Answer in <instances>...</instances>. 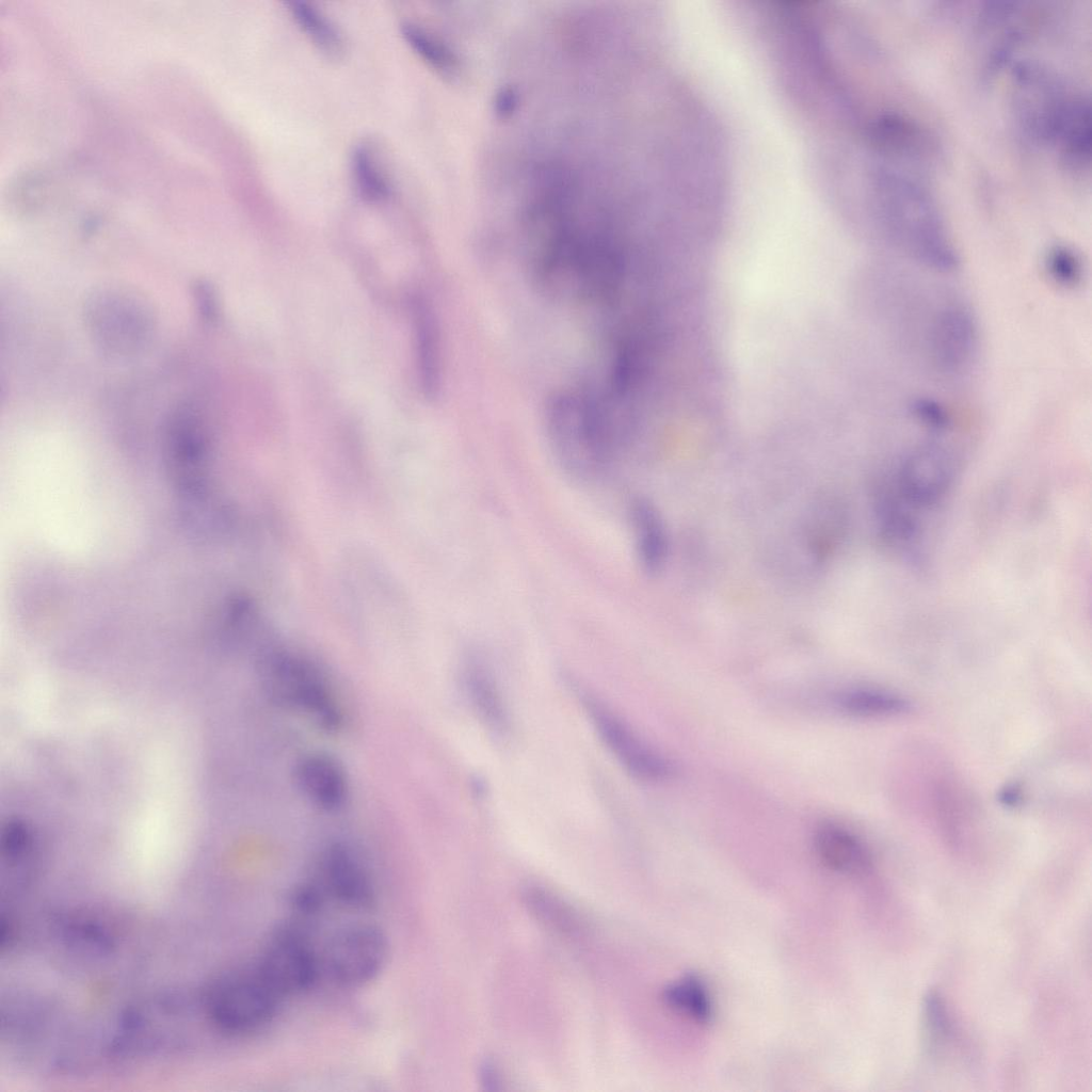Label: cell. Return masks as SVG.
Returning a JSON list of instances; mask_svg holds the SVG:
<instances>
[{
    "label": "cell",
    "instance_id": "1",
    "mask_svg": "<svg viewBox=\"0 0 1092 1092\" xmlns=\"http://www.w3.org/2000/svg\"><path fill=\"white\" fill-rule=\"evenodd\" d=\"M547 436L556 457L572 476L596 478L615 460L621 444L597 398L560 391L545 411Z\"/></svg>",
    "mask_w": 1092,
    "mask_h": 1092
},
{
    "label": "cell",
    "instance_id": "2",
    "mask_svg": "<svg viewBox=\"0 0 1092 1092\" xmlns=\"http://www.w3.org/2000/svg\"><path fill=\"white\" fill-rule=\"evenodd\" d=\"M280 999L256 969L228 974L206 999L198 1044L202 1029L224 1037H239L261 1029L275 1016Z\"/></svg>",
    "mask_w": 1092,
    "mask_h": 1092
},
{
    "label": "cell",
    "instance_id": "3",
    "mask_svg": "<svg viewBox=\"0 0 1092 1092\" xmlns=\"http://www.w3.org/2000/svg\"><path fill=\"white\" fill-rule=\"evenodd\" d=\"M261 680L275 703L310 718L325 730L342 723L341 710L322 675L308 662L284 654L263 660Z\"/></svg>",
    "mask_w": 1092,
    "mask_h": 1092
},
{
    "label": "cell",
    "instance_id": "4",
    "mask_svg": "<svg viewBox=\"0 0 1092 1092\" xmlns=\"http://www.w3.org/2000/svg\"><path fill=\"white\" fill-rule=\"evenodd\" d=\"M86 322L95 342L115 356L133 355L147 343L152 318L145 302L125 290H105L87 302Z\"/></svg>",
    "mask_w": 1092,
    "mask_h": 1092
},
{
    "label": "cell",
    "instance_id": "5",
    "mask_svg": "<svg viewBox=\"0 0 1092 1092\" xmlns=\"http://www.w3.org/2000/svg\"><path fill=\"white\" fill-rule=\"evenodd\" d=\"M255 969L284 998L312 987L319 974V960L296 927L283 925L269 937Z\"/></svg>",
    "mask_w": 1092,
    "mask_h": 1092
},
{
    "label": "cell",
    "instance_id": "6",
    "mask_svg": "<svg viewBox=\"0 0 1092 1092\" xmlns=\"http://www.w3.org/2000/svg\"><path fill=\"white\" fill-rule=\"evenodd\" d=\"M388 943L383 931L369 924L347 926L337 931L324 951L331 977L341 985L362 986L385 966Z\"/></svg>",
    "mask_w": 1092,
    "mask_h": 1092
},
{
    "label": "cell",
    "instance_id": "7",
    "mask_svg": "<svg viewBox=\"0 0 1092 1092\" xmlns=\"http://www.w3.org/2000/svg\"><path fill=\"white\" fill-rule=\"evenodd\" d=\"M583 703L600 739L630 774L643 781L656 782L669 778L674 773L673 764L643 743L607 707L589 696Z\"/></svg>",
    "mask_w": 1092,
    "mask_h": 1092
},
{
    "label": "cell",
    "instance_id": "8",
    "mask_svg": "<svg viewBox=\"0 0 1092 1092\" xmlns=\"http://www.w3.org/2000/svg\"><path fill=\"white\" fill-rule=\"evenodd\" d=\"M929 347L935 364L945 372L965 369L977 352L978 331L970 311L960 303L942 306L929 327Z\"/></svg>",
    "mask_w": 1092,
    "mask_h": 1092
},
{
    "label": "cell",
    "instance_id": "9",
    "mask_svg": "<svg viewBox=\"0 0 1092 1092\" xmlns=\"http://www.w3.org/2000/svg\"><path fill=\"white\" fill-rule=\"evenodd\" d=\"M321 886L338 903L355 910L371 909L376 892L371 877L354 852L341 844L325 849L320 862Z\"/></svg>",
    "mask_w": 1092,
    "mask_h": 1092
},
{
    "label": "cell",
    "instance_id": "10",
    "mask_svg": "<svg viewBox=\"0 0 1092 1092\" xmlns=\"http://www.w3.org/2000/svg\"><path fill=\"white\" fill-rule=\"evenodd\" d=\"M294 780L303 794L324 810H335L348 797V780L342 765L333 756L311 752L294 767Z\"/></svg>",
    "mask_w": 1092,
    "mask_h": 1092
},
{
    "label": "cell",
    "instance_id": "11",
    "mask_svg": "<svg viewBox=\"0 0 1092 1092\" xmlns=\"http://www.w3.org/2000/svg\"><path fill=\"white\" fill-rule=\"evenodd\" d=\"M410 305L421 388L428 398H435L440 389L441 379L437 321L430 304L422 296H413Z\"/></svg>",
    "mask_w": 1092,
    "mask_h": 1092
},
{
    "label": "cell",
    "instance_id": "12",
    "mask_svg": "<svg viewBox=\"0 0 1092 1092\" xmlns=\"http://www.w3.org/2000/svg\"><path fill=\"white\" fill-rule=\"evenodd\" d=\"M637 556L648 573L659 572L668 556V534L664 523L653 503L635 499L628 510Z\"/></svg>",
    "mask_w": 1092,
    "mask_h": 1092
},
{
    "label": "cell",
    "instance_id": "13",
    "mask_svg": "<svg viewBox=\"0 0 1092 1092\" xmlns=\"http://www.w3.org/2000/svg\"><path fill=\"white\" fill-rule=\"evenodd\" d=\"M814 848L821 863L834 871L856 874L870 866L864 844L838 824L820 825L815 832Z\"/></svg>",
    "mask_w": 1092,
    "mask_h": 1092
},
{
    "label": "cell",
    "instance_id": "14",
    "mask_svg": "<svg viewBox=\"0 0 1092 1092\" xmlns=\"http://www.w3.org/2000/svg\"><path fill=\"white\" fill-rule=\"evenodd\" d=\"M463 680L467 695L481 720L497 733L508 729L509 718L494 676L478 655L465 661Z\"/></svg>",
    "mask_w": 1092,
    "mask_h": 1092
},
{
    "label": "cell",
    "instance_id": "15",
    "mask_svg": "<svg viewBox=\"0 0 1092 1092\" xmlns=\"http://www.w3.org/2000/svg\"><path fill=\"white\" fill-rule=\"evenodd\" d=\"M836 707L850 716L874 718L902 714L912 709L905 697L874 688H851L835 696Z\"/></svg>",
    "mask_w": 1092,
    "mask_h": 1092
},
{
    "label": "cell",
    "instance_id": "16",
    "mask_svg": "<svg viewBox=\"0 0 1092 1092\" xmlns=\"http://www.w3.org/2000/svg\"><path fill=\"white\" fill-rule=\"evenodd\" d=\"M663 1000L674 1011L700 1024L709 1023L712 1017L709 993L697 977L686 976L669 984Z\"/></svg>",
    "mask_w": 1092,
    "mask_h": 1092
},
{
    "label": "cell",
    "instance_id": "17",
    "mask_svg": "<svg viewBox=\"0 0 1092 1092\" xmlns=\"http://www.w3.org/2000/svg\"><path fill=\"white\" fill-rule=\"evenodd\" d=\"M352 173L358 192L366 199L382 200L389 195L388 181L376 156L367 145H357L352 155Z\"/></svg>",
    "mask_w": 1092,
    "mask_h": 1092
},
{
    "label": "cell",
    "instance_id": "18",
    "mask_svg": "<svg viewBox=\"0 0 1092 1092\" xmlns=\"http://www.w3.org/2000/svg\"><path fill=\"white\" fill-rule=\"evenodd\" d=\"M290 11L300 27L330 55H337L342 50V42L334 26L317 9L305 1H291Z\"/></svg>",
    "mask_w": 1092,
    "mask_h": 1092
},
{
    "label": "cell",
    "instance_id": "19",
    "mask_svg": "<svg viewBox=\"0 0 1092 1092\" xmlns=\"http://www.w3.org/2000/svg\"><path fill=\"white\" fill-rule=\"evenodd\" d=\"M401 30L408 45L431 66L448 74L455 68L453 53L436 37L408 22L403 23Z\"/></svg>",
    "mask_w": 1092,
    "mask_h": 1092
},
{
    "label": "cell",
    "instance_id": "20",
    "mask_svg": "<svg viewBox=\"0 0 1092 1092\" xmlns=\"http://www.w3.org/2000/svg\"><path fill=\"white\" fill-rule=\"evenodd\" d=\"M1044 270L1057 285L1074 288L1083 277V264L1079 256L1071 248L1056 246L1045 256Z\"/></svg>",
    "mask_w": 1092,
    "mask_h": 1092
},
{
    "label": "cell",
    "instance_id": "21",
    "mask_svg": "<svg viewBox=\"0 0 1092 1092\" xmlns=\"http://www.w3.org/2000/svg\"><path fill=\"white\" fill-rule=\"evenodd\" d=\"M922 1024L927 1041L931 1046L938 1044L949 1034V1018L945 1005L937 993L931 992L924 999Z\"/></svg>",
    "mask_w": 1092,
    "mask_h": 1092
},
{
    "label": "cell",
    "instance_id": "22",
    "mask_svg": "<svg viewBox=\"0 0 1092 1092\" xmlns=\"http://www.w3.org/2000/svg\"><path fill=\"white\" fill-rule=\"evenodd\" d=\"M911 408L919 421L937 433L946 432L951 428V415L944 405L935 400L917 399Z\"/></svg>",
    "mask_w": 1092,
    "mask_h": 1092
},
{
    "label": "cell",
    "instance_id": "23",
    "mask_svg": "<svg viewBox=\"0 0 1092 1092\" xmlns=\"http://www.w3.org/2000/svg\"><path fill=\"white\" fill-rule=\"evenodd\" d=\"M325 895L321 884L302 883L291 890L290 904L300 914L315 915L323 906Z\"/></svg>",
    "mask_w": 1092,
    "mask_h": 1092
},
{
    "label": "cell",
    "instance_id": "24",
    "mask_svg": "<svg viewBox=\"0 0 1092 1092\" xmlns=\"http://www.w3.org/2000/svg\"><path fill=\"white\" fill-rule=\"evenodd\" d=\"M999 799L1005 805L1015 806L1022 799L1021 791L1015 786H1008L1001 791Z\"/></svg>",
    "mask_w": 1092,
    "mask_h": 1092
},
{
    "label": "cell",
    "instance_id": "25",
    "mask_svg": "<svg viewBox=\"0 0 1092 1092\" xmlns=\"http://www.w3.org/2000/svg\"><path fill=\"white\" fill-rule=\"evenodd\" d=\"M33 1011H34V1010H33ZM31 1012H32V1011H31ZM31 1012H30V1013H31ZM28 1014H29V1013H28ZM28 1014H26V1015H28ZM26 1015H25V1016H26ZM22 1017H23V1016H22ZM20 1018H21V1017H20ZM20 1018H18V1019H20ZM16 1021H17V1019H16ZM16 1021H14V1022H16ZM12 1023H13V1022H12ZM9 1024H11V1023H9ZM5 1025H7V1024H5ZM2 1026H4V1025H2Z\"/></svg>",
    "mask_w": 1092,
    "mask_h": 1092
}]
</instances>
